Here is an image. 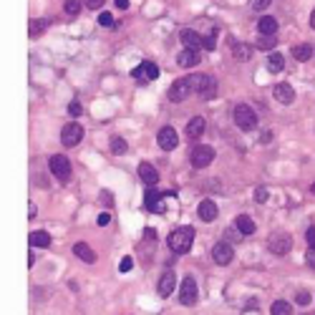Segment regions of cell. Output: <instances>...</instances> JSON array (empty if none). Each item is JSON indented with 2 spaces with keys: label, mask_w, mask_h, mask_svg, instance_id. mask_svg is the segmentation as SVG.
Segmentation results:
<instances>
[{
  "label": "cell",
  "mask_w": 315,
  "mask_h": 315,
  "mask_svg": "<svg viewBox=\"0 0 315 315\" xmlns=\"http://www.w3.org/2000/svg\"><path fill=\"white\" fill-rule=\"evenodd\" d=\"M192 242H194V230L192 227H179V230H174L169 235V247H172V252H176V255L189 252L192 250Z\"/></svg>",
  "instance_id": "cell-1"
},
{
  "label": "cell",
  "mask_w": 315,
  "mask_h": 315,
  "mask_svg": "<svg viewBox=\"0 0 315 315\" xmlns=\"http://www.w3.org/2000/svg\"><path fill=\"white\" fill-rule=\"evenodd\" d=\"M235 124H237V129H242V131L257 129V113H255V109L247 106V104H237L235 106Z\"/></svg>",
  "instance_id": "cell-2"
},
{
  "label": "cell",
  "mask_w": 315,
  "mask_h": 315,
  "mask_svg": "<svg viewBox=\"0 0 315 315\" xmlns=\"http://www.w3.org/2000/svg\"><path fill=\"white\" fill-rule=\"evenodd\" d=\"M192 83H194V94H199L205 101H212L217 96V81H214L212 76L197 73V76H192Z\"/></svg>",
  "instance_id": "cell-3"
},
{
  "label": "cell",
  "mask_w": 315,
  "mask_h": 315,
  "mask_svg": "<svg viewBox=\"0 0 315 315\" xmlns=\"http://www.w3.org/2000/svg\"><path fill=\"white\" fill-rule=\"evenodd\" d=\"M194 94V83H192V76H187V79H176L169 88V101L172 104H182V101Z\"/></svg>",
  "instance_id": "cell-4"
},
{
  "label": "cell",
  "mask_w": 315,
  "mask_h": 315,
  "mask_svg": "<svg viewBox=\"0 0 315 315\" xmlns=\"http://www.w3.org/2000/svg\"><path fill=\"white\" fill-rule=\"evenodd\" d=\"M192 167L194 169H207L209 164L214 161V149L212 146H207V144H199V146H194L192 149Z\"/></svg>",
  "instance_id": "cell-5"
},
{
  "label": "cell",
  "mask_w": 315,
  "mask_h": 315,
  "mask_svg": "<svg viewBox=\"0 0 315 315\" xmlns=\"http://www.w3.org/2000/svg\"><path fill=\"white\" fill-rule=\"evenodd\" d=\"M290 247H293V239H290L287 232H275L268 239V250L272 252V255H287Z\"/></svg>",
  "instance_id": "cell-6"
},
{
  "label": "cell",
  "mask_w": 315,
  "mask_h": 315,
  "mask_svg": "<svg viewBox=\"0 0 315 315\" xmlns=\"http://www.w3.org/2000/svg\"><path fill=\"white\" fill-rule=\"evenodd\" d=\"M83 139V126L81 124H76V121H71V124H66L61 129V142H63V146H76Z\"/></svg>",
  "instance_id": "cell-7"
},
{
  "label": "cell",
  "mask_w": 315,
  "mask_h": 315,
  "mask_svg": "<svg viewBox=\"0 0 315 315\" xmlns=\"http://www.w3.org/2000/svg\"><path fill=\"white\" fill-rule=\"evenodd\" d=\"M134 79H136V83H151L159 76V68L154 66L151 61H144V63H139V66L134 68Z\"/></svg>",
  "instance_id": "cell-8"
},
{
  "label": "cell",
  "mask_w": 315,
  "mask_h": 315,
  "mask_svg": "<svg viewBox=\"0 0 315 315\" xmlns=\"http://www.w3.org/2000/svg\"><path fill=\"white\" fill-rule=\"evenodd\" d=\"M212 260L217 262V265H230V262L235 260V250H232V245L227 242V239L217 242V245L212 247Z\"/></svg>",
  "instance_id": "cell-9"
},
{
  "label": "cell",
  "mask_w": 315,
  "mask_h": 315,
  "mask_svg": "<svg viewBox=\"0 0 315 315\" xmlns=\"http://www.w3.org/2000/svg\"><path fill=\"white\" fill-rule=\"evenodd\" d=\"M50 172H53L61 182H68V176H71V161L63 154H53V157H50Z\"/></svg>",
  "instance_id": "cell-10"
},
{
  "label": "cell",
  "mask_w": 315,
  "mask_h": 315,
  "mask_svg": "<svg viewBox=\"0 0 315 315\" xmlns=\"http://www.w3.org/2000/svg\"><path fill=\"white\" fill-rule=\"evenodd\" d=\"M179 302H182V305H194V302H197V283H194V277L187 275L184 280H182Z\"/></svg>",
  "instance_id": "cell-11"
},
{
  "label": "cell",
  "mask_w": 315,
  "mask_h": 315,
  "mask_svg": "<svg viewBox=\"0 0 315 315\" xmlns=\"http://www.w3.org/2000/svg\"><path fill=\"white\" fill-rule=\"evenodd\" d=\"M157 144H159L164 151L176 149V144H179V139H176V131L172 129V126H164V129H159V134H157Z\"/></svg>",
  "instance_id": "cell-12"
},
{
  "label": "cell",
  "mask_w": 315,
  "mask_h": 315,
  "mask_svg": "<svg viewBox=\"0 0 315 315\" xmlns=\"http://www.w3.org/2000/svg\"><path fill=\"white\" fill-rule=\"evenodd\" d=\"M144 207L149 212H164L167 207H164V194L159 192V189H149L146 197H144Z\"/></svg>",
  "instance_id": "cell-13"
},
{
  "label": "cell",
  "mask_w": 315,
  "mask_h": 315,
  "mask_svg": "<svg viewBox=\"0 0 315 315\" xmlns=\"http://www.w3.org/2000/svg\"><path fill=\"white\" fill-rule=\"evenodd\" d=\"M139 179H142L144 184H149V187H154L159 182V172L151 167L149 161H142V164H139Z\"/></svg>",
  "instance_id": "cell-14"
},
{
  "label": "cell",
  "mask_w": 315,
  "mask_h": 315,
  "mask_svg": "<svg viewBox=\"0 0 315 315\" xmlns=\"http://www.w3.org/2000/svg\"><path fill=\"white\" fill-rule=\"evenodd\" d=\"M205 129H207V121L202 116H194V119H189L184 134H187V139H199L202 134H205Z\"/></svg>",
  "instance_id": "cell-15"
},
{
  "label": "cell",
  "mask_w": 315,
  "mask_h": 315,
  "mask_svg": "<svg viewBox=\"0 0 315 315\" xmlns=\"http://www.w3.org/2000/svg\"><path fill=\"white\" fill-rule=\"evenodd\" d=\"M197 214H199V220H205V222H214V220H217V205H214L212 199L199 202Z\"/></svg>",
  "instance_id": "cell-16"
},
{
  "label": "cell",
  "mask_w": 315,
  "mask_h": 315,
  "mask_svg": "<svg viewBox=\"0 0 315 315\" xmlns=\"http://www.w3.org/2000/svg\"><path fill=\"white\" fill-rule=\"evenodd\" d=\"M174 285H176V277H174L172 270H167V272L159 277V295H161V298H169V295L174 293Z\"/></svg>",
  "instance_id": "cell-17"
},
{
  "label": "cell",
  "mask_w": 315,
  "mask_h": 315,
  "mask_svg": "<svg viewBox=\"0 0 315 315\" xmlns=\"http://www.w3.org/2000/svg\"><path fill=\"white\" fill-rule=\"evenodd\" d=\"M272 96L280 101V104H293L295 91H293V86H290V83H277V86L272 88Z\"/></svg>",
  "instance_id": "cell-18"
},
{
  "label": "cell",
  "mask_w": 315,
  "mask_h": 315,
  "mask_svg": "<svg viewBox=\"0 0 315 315\" xmlns=\"http://www.w3.org/2000/svg\"><path fill=\"white\" fill-rule=\"evenodd\" d=\"M179 41L184 43V48L199 50V46H202V35H199L197 31H192V28H184V31L179 33Z\"/></svg>",
  "instance_id": "cell-19"
},
{
  "label": "cell",
  "mask_w": 315,
  "mask_h": 315,
  "mask_svg": "<svg viewBox=\"0 0 315 315\" xmlns=\"http://www.w3.org/2000/svg\"><path fill=\"white\" fill-rule=\"evenodd\" d=\"M199 63V50H192V48H184L179 53V66L182 68H194Z\"/></svg>",
  "instance_id": "cell-20"
},
{
  "label": "cell",
  "mask_w": 315,
  "mask_h": 315,
  "mask_svg": "<svg viewBox=\"0 0 315 315\" xmlns=\"http://www.w3.org/2000/svg\"><path fill=\"white\" fill-rule=\"evenodd\" d=\"M73 252H76V257H81L83 262H88V265H94L96 262V252L88 247L86 242H76L73 245Z\"/></svg>",
  "instance_id": "cell-21"
},
{
  "label": "cell",
  "mask_w": 315,
  "mask_h": 315,
  "mask_svg": "<svg viewBox=\"0 0 315 315\" xmlns=\"http://www.w3.org/2000/svg\"><path fill=\"white\" fill-rule=\"evenodd\" d=\"M235 224H237V230L242 232V235H252V232H255V222H252L250 214H239Z\"/></svg>",
  "instance_id": "cell-22"
},
{
  "label": "cell",
  "mask_w": 315,
  "mask_h": 315,
  "mask_svg": "<svg viewBox=\"0 0 315 315\" xmlns=\"http://www.w3.org/2000/svg\"><path fill=\"white\" fill-rule=\"evenodd\" d=\"M268 68H270L272 73H280V71L285 68V56H283V53H270V56H268Z\"/></svg>",
  "instance_id": "cell-23"
},
{
  "label": "cell",
  "mask_w": 315,
  "mask_h": 315,
  "mask_svg": "<svg viewBox=\"0 0 315 315\" xmlns=\"http://www.w3.org/2000/svg\"><path fill=\"white\" fill-rule=\"evenodd\" d=\"M31 245L33 247H48L50 245V235L48 232H43V230H38V232H31Z\"/></svg>",
  "instance_id": "cell-24"
},
{
  "label": "cell",
  "mask_w": 315,
  "mask_h": 315,
  "mask_svg": "<svg viewBox=\"0 0 315 315\" xmlns=\"http://www.w3.org/2000/svg\"><path fill=\"white\" fill-rule=\"evenodd\" d=\"M257 28H260V33L262 35H272L275 31H277V20L275 18H260V23H257Z\"/></svg>",
  "instance_id": "cell-25"
},
{
  "label": "cell",
  "mask_w": 315,
  "mask_h": 315,
  "mask_svg": "<svg viewBox=\"0 0 315 315\" xmlns=\"http://www.w3.org/2000/svg\"><path fill=\"white\" fill-rule=\"evenodd\" d=\"M232 53H235L237 61H250V58H252V46H247V43H235Z\"/></svg>",
  "instance_id": "cell-26"
},
{
  "label": "cell",
  "mask_w": 315,
  "mask_h": 315,
  "mask_svg": "<svg viewBox=\"0 0 315 315\" xmlns=\"http://www.w3.org/2000/svg\"><path fill=\"white\" fill-rule=\"evenodd\" d=\"M313 56V48L308 46V43H298V46H293V58L295 61H308Z\"/></svg>",
  "instance_id": "cell-27"
},
{
  "label": "cell",
  "mask_w": 315,
  "mask_h": 315,
  "mask_svg": "<svg viewBox=\"0 0 315 315\" xmlns=\"http://www.w3.org/2000/svg\"><path fill=\"white\" fill-rule=\"evenodd\" d=\"M270 313H272V315H290V313H293V305H290L287 300H275L272 308H270Z\"/></svg>",
  "instance_id": "cell-28"
},
{
  "label": "cell",
  "mask_w": 315,
  "mask_h": 315,
  "mask_svg": "<svg viewBox=\"0 0 315 315\" xmlns=\"http://www.w3.org/2000/svg\"><path fill=\"white\" fill-rule=\"evenodd\" d=\"M81 8H83V3H81V0H66V3H63V10H66L68 16H79V13H81Z\"/></svg>",
  "instance_id": "cell-29"
},
{
  "label": "cell",
  "mask_w": 315,
  "mask_h": 315,
  "mask_svg": "<svg viewBox=\"0 0 315 315\" xmlns=\"http://www.w3.org/2000/svg\"><path fill=\"white\" fill-rule=\"evenodd\" d=\"M111 151H113V154H124V151H126V142L121 136H111Z\"/></svg>",
  "instance_id": "cell-30"
},
{
  "label": "cell",
  "mask_w": 315,
  "mask_h": 315,
  "mask_svg": "<svg viewBox=\"0 0 315 315\" xmlns=\"http://www.w3.org/2000/svg\"><path fill=\"white\" fill-rule=\"evenodd\" d=\"M275 43H277V38H272V35H262L260 41H257V48H260V50H270V48H275Z\"/></svg>",
  "instance_id": "cell-31"
},
{
  "label": "cell",
  "mask_w": 315,
  "mask_h": 315,
  "mask_svg": "<svg viewBox=\"0 0 315 315\" xmlns=\"http://www.w3.org/2000/svg\"><path fill=\"white\" fill-rule=\"evenodd\" d=\"M268 197H270L268 187H257L255 189V202H260V205H262V202H268Z\"/></svg>",
  "instance_id": "cell-32"
},
{
  "label": "cell",
  "mask_w": 315,
  "mask_h": 315,
  "mask_svg": "<svg viewBox=\"0 0 315 315\" xmlns=\"http://www.w3.org/2000/svg\"><path fill=\"white\" fill-rule=\"evenodd\" d=\"M46 25H48V20H33V23H31V35L35 38L38 33H41V31L46 28Z\"/></svg>",
  "instance_id": "cell-33"
},
{
  "label": "cell",
  "mask_w": 315,
  "mask_h": 315,
  "mask_svg": "<svg viewBox=\"0 0 315 315\" xmlns=\"http://www.w3.org/2000/svg\"><path fill=\"white\" fill-rule=\"evenodd\" d=\"M202 46H205L207 50H212L214 46H217V41H214V31H212L209 35H202Z\"/></svg>",
  "instance_id": "cell-34"
},
{
  "label": "cell",
  "mask_w": 315,
  "mask_h": 315,
  "mask_svg": "<svg viewBox=\"0 0 315 315\" xmlns=\"http://www.w3.org/2000/svg\"><path fill=\"white\" fill-rule=\"evenodd\" d=\"M98 25L111 28V25H113V16H109V13H101V16H98Z\"/></svg>",
  "instance_id": "cell-35"
},
{
  "label": "cell",
  "mask_w": 315,
  "mask_h": 315,
  "mask_svg": "<svg viewBox=\"0 0 315 315\" xmlns=\"http://www.w3.org/2000/svg\"><path fill=\"white\" fill-rule=\"evenodd\" d=\"M272 3V0H250V5H252V10H265Z\"/></svg>",
  "instance_id": "cell-36"
},
{
  "label": "cell",
  "mask_w": 315,
  "mask_h": 315,
  "mask_svg": "<svg viewBox=\"0 0 315 315\" xmlns=\"http://www.w3.org/2000/svg\"><path fill=\"white\" fill-rule=\"evenodd\" d=\"M295 302H298V305H310V293H302V290H300V293L295 295Z\"/></svg>",
  "instance_id": "cell-37"
},
{
  "label": "cell",
  "mask_w": 315,
  "mask_h": 315,
  "mask_svg": "<svg viewBox=\"0 0 315 315\" xmlns=\"http://www.w3.org/2000/svg\"><path fill=\"white\" fill-rule=\"evenodd\" d=\"M131 268H134V260H131V257H124V260L119 262V270H121V272H129Z\"/></svg>",
  "instance_id": "cell-38"
},
{
  "label": "cell",
  "mask_w": 315,
  "mask_h": 315,
  "mask_svg": "<svg viewBox=\"0 0 315 315\" xmlns=\"http://www.w3.org/2000/svg\"><path fill=\"white\" fill-rule=\"evenodd\" d=\"M305 239H308V247H310V250H315V227H308Z\"/></svg>",
  "instance_id": "cell-39"
},
{
  "label": "cell",
  "mask_w": 315,
  "mask_h": 315,
  "mask_svg": "<svg viewBox=\"0 0 315 315\" xmlns=\"http://www.w3.org/2000/svg\"><path fill=\"white\" fill-rule=\"evenodd\" d=\"M96 222H98V227H106V224L111 222V214H109V212H101Z\"/></svg>",
  "instance_id": "cell-40"
},
{
  "label": "cell",
  "mask_w": 315,
  "mask_h": 315,
  "mask_svg": "<svg viewBox=\"0 0 315 315\" xmlns=\"http://www.w3.org/2000/svg\"><path fill=\"white\" fill-rule=\"evenodd\" d=\"M239 235H242L239 230H237V232H235V230H227V232H224V239H227V242H237Z\"/></svg>",
  "instance_id": "cell-41"
},
{
  "label": "cell",
  "mask_w": 315,
  "mask_h": 315,
  "mask_svg": "<svg viewBox=\"0 0 315 315\" xmlns=\"http://www.w3.org/2000/svg\"><path fill=\"white\" fill-rule=\"evenodd\" d=\"M68 111H71V116H81V104H79V101H71Z\"/></svg>",
  "instance_id": "cell-42"
},
{
  "label": "cell",
  "mask_w": 315,
  "mask_h": 315,
  "mask_svg": "<svg viewBox=\"0 0 315 315\" xmlns=\"http://www.w3.org/2000/svg\"><path fill=\"white\" fill-rule=\"evenodd\" d=\"M104 3H106V0H86V8H94V10H98Z\"/></svg>",
  "instance_id": "cell-43"
},
{
  "label": "cell",
  "mask_w": 315,
  "mask_h": 315,
  "mask_svg": "<svg viewBox=\"0 0 315 315\" xmlns=\"http://www.w3.org/2000/svg\"><path fill=\"white\" fill-rule=\"evenodd\" d=\"M101 202H106V205H111V202H113V194H111V192H101Z\"/></svg>",
  "instance_id": "cell-44"
},
{
  "label": "cell",
  "mask_w": 315,
  "mask_h": 315,
  "mask_svg": "<svg viewBox=\"0 0 315 315\" xmlns=\"http://www.w3.org/2000/svg\"><path fill=\"white\" fill-rule=\"evenodd\" d=\"M305 260H308V265H310V268H315V250H310V252H308V255H305Z\"/></svg>",
  "instance_id": "cell-45"
},
{
  "label": "cell",
  "mask_w": 315,
  "mask_h": 315,
  "mask_svg": "<svg viewBox=\"0 0 315 315\" xmlns=\"http://www.w3.org/2000/svg\"><path fill=\"white\" fill-rule=\"evenodd\" d=\"M260 142H262V144H270V142H272V134H270V131H265V134L260 136Z\"/></svg>",
  "instance_id": "cell-46"
},
{
  "label": "cell",
  "mask_w": 315,
  "mask_h": 315,
  "mask_svg": "<svg viewBox=\"0 0 315 315\" xmlns=\"http://www.w3.org/2000/svg\"><path fill=\"white\" fill-rule=\"evenodd\" d=\"M116 8H119V10H126V8H129V0H116Z\"/></svg>",
  "instance_id": "cell-47"
},
{
  "label": "cell",
  "mask_w": 315,
  "mask_h": 315,
  "mask_svg": "<svg viewBox=\"0 0 315 315\" xmlns=\"http://www.w3.org/2000/svg\"><path fill=\"white\" fill-rule=\"evenodd\" d=\"M310 25H313V28H315V10L310 13Z\"/></svg>",
  "instance_id": "cell-48"
},
{
  "label": "cell",
  "mask_w": 315,
  "mask_h": 315,
  "mask_svg": "<svg viewBox=\"0 0 315 315\" xmlns=\"http://www.w3.org/2000/svg\"><path fill=\"white\" fill-rule=\"evenodd\" d=\"M310 192H313V194H315V182H313V187H310Z\"/></svg>",
  "instance_id": "cell-49"
}]
</instances>
